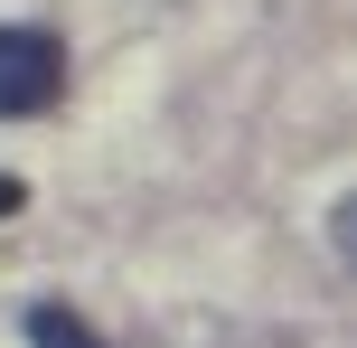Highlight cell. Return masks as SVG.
Segmentation results:
<instances>
[{"instance_id": "7a4b0ae2", "label": "cell", "mask_w": 357, "mask_h": 348, "mask_svg": "<svg viewBox=\"0 0 357 348\" xmlns=\"http://www.w3.org/2000/svg\"><path fill=\"white\" fill-rule=\"evenodd\" d=\"M19 330H29V348H113L85 311H75V301H29V320H19Z\"/></svg>"}, {"instance_id": "3957f363", "label": "cell", "mask_w": 357, "mask_h": 348, "mask_svg": "<svg viewBox=\"0 0 357 348\" xmlns=\"http://www.w3.org/2000/svg\"><path fill=\"white\" fill-rule=\"evenodd\" d=\"M19 207H29V179H10V169H0V217H19Z\"/></svg>"}, {"instance_id": "6da1fadb", "label": "cell", "mask_w": 357, "mask_h": 348, "mask_svg": "<svg viewBox=\"0 0 357 348\" xmlns=\"http://www.w3.org/2000/svg\"><path fill=\"white\" fill-rule=\"evenodd\" d=\"M66 94V47L56 29H29V19H0V123H29Z\"/></svg>"}]
</instances>
